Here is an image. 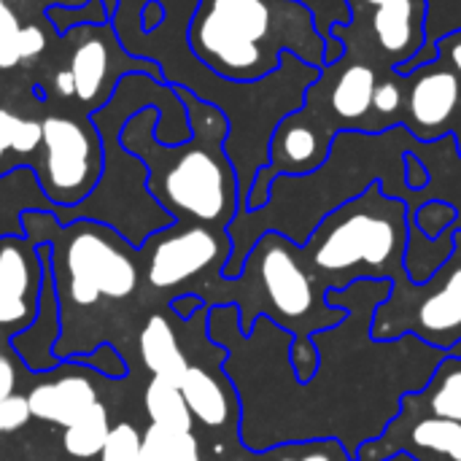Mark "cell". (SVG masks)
Returning a JSON list of instances; mask_svg holds the SVG:
<instances>
[{"label": "cell", "mask_w": 461, "mask_h": 461, "mask_svg": "<svg viewBox=\"0 0 461 461\" xmlns=\"http://www.w3.org/2000/svg\"><path fill=\"white\" fill-rule=\"evenodd\" d=\"M429 411L438 419L461 421V365H448L438 375L429 392Z\"/></svg>", "instance_id": "obj_21"}, {"label": "cell", "mask_w": 461, "mask_h": 461, "mask_svg": "<svg viewBox=\"0 0 461 461\" xmlns=\"http://www.w3.org/2000/svg\"><path fill=\"white\" fill-rule=\"evenodd\" d=\"M14 386H16V370L5 357H0V400L11 397Z\"/></svg>", "instance_id": "obj_31"}, {"label": "cell", "mask_w": 461, "mask_h": 461, "mask_svg": "<svg viewBox=\"0 0 461 461\" xmlns=\"http://www.w3.org/2000/svg\"><path fill=\"white\" fill-rule=\"evenodd\" d=\"M68 297L76 305H95L97 300H124L138 286V265L122 249L116 235L100 224L78 221L65 243Z\"/></svg>", "instance_id": "obj_5"}, {"label": "cell", "mask_w": 461, "mask_h": 461, "mask_svg": "<svg viewBox=\"0 0 461 461\" xmlns=\"http://www.w3.org/2000/svg\"><path fill=\"white\" fill-rule=\"evenodd\" d=\"M402 103H405V92H402L400 84H394V81H378L375 95H373V113L378 116L375 130L386 127L389 119H392L394 113L402 111ZM381 132H384V130H381Z\"/></svg>", "instance_id": "obj_26"}, {"label": "cell", "mask_w": 461, "mask_h": 461, "mask_svg": "<svg viewBox=\"0 0 461 461\" xmlns=\"http://www.w3.org/2000/svg\"><path fill=\"white\" fill-rule=\"evenodd\" d=\"M176 92L186 105L192 127L189 140L162 146L154 138L159 108L146 105L124 122L119 143L143 162L149 194L162 211L173 219L227 227L243 205L238 170L224 149L230 138V119L219 105L197 97L194 92L184 86H176Z\"/></svg>", "instance_id": "obj_1"}, {"label": "cell", "mask_w": 461, "mask_h": 461, "mask_svg": "<svg viewBox=\"0 0 461 461\" xmlns=\"http://www.w3.org/2000/svg\"><path fill=\"white\" fill-rule=\"evenodd\" d=\"M16 49H19V62L35 59V57L46 49V35H43V30L35 27V24H24V27L19 30Z\"/></svg>", "instance_id": "obj_29"}, {"label": "cell", "mask_w": 461, "mask_h": 461, "mask_svg": "<svg viewBox=\"0 0 461 461\" xmlns=\"http://www.w3.org/2000/svg\"><path fill=\"white\" fill-rule=\"evenodd\" d=\"M11 122H14V113L0 108V159L11 151Z\"/></svg>", "instance_id": "obj_33"}, {"label": "cell", "mask_w": 461, "mask_h": 461, "mask_svg": "<svg viewBox=\"0 0 461 461\" xmlns=\"http://www.w3.org/2000/svg\"><path fill=\"white\" fill-rule=\"evenodd\" d=\"M181 394L192 416L205 427H224L230 419V400L219 381L203 367H189L181 378Z\"/></svg>", "instance_id": "obj_16"}, {"label": "cell", "mask_w": 461, "mask_h": 461, "mask_svg": "<svg viewBox=\"0 0 461 461\" xmlns=\"http://www.w3.org/2000/svg\"><path fill=\"white\" fill-rule=\"evenodd\" d=\"M408 235L405 200L389 197L375 181L359 197L330 211L300 254L316 273L330 278L381 276L405 262Z\"/></svg>", "instance_id": "obj_3"}, {"label": "cell", "mask_w": 461, "mask_h": 461, "mask_svg": "<svg viewBox=\"0 0 461 461\" xmlns=\"http://www.w3.org/2000/svg\"><path fill=\"white\" fill-rule=\"evenodd\" d=\"M413 446L448 461H461V421L451 419H424L413 427Z\"/></svg>", "instance_id": "obj_20"}, {"label": "cell", "mask_w": 461, "mask_h": 461, "mask_svg": "<svg viewBox=\"0 0 461 461\" xmlns=\"http://www.w3.org/2000/svg\"><path fill=\"white\" fill-rule=\"evenodd\" d=\"M30 416H32V411H30L27 397L11 394V397L0 400V435H3V432H16V429H22V427L30 421Z\"/></svg>", "instance_id": "obj_28"}, {"label": "cell", "mask_w": 461, "mask_h": 461, "mask_svg": "<svg viewBox=\"0 0 461 461\" xmlns=\"http://www.w3.org/2000/svg\"><path fill=\"white\" fill-rule=\"evenodd\" d=\"M140 461H200V443L192 432L151 424L143 432Z\"/></svg>", "instance_id": "obj_19"}, {"label": "cell", "mask_w": 461, "mask_h": 461, "mask_svg": "<svg viewBox=\"0 0 461 461\" xmlns=\"http://www.w3.org/2000/svg\"><path fill=\"white\" fill-rule=\"evenodd\" d=\"M143 435L132 424H116L108 432V440L100 451V461H140Z\"/></svg>", "instance_id": "obj_23"}, {"label": "cell", "mask_w": 461, "mask_h": 461, "mask_svg": "<svg viewBox=\"0 0 461 461\" xmlns=\"http://www.w3.org/2000/svg\"><path fill=\"white\" fill-rule=\"evenodd\" d=\"M30 411L35 419L70 427L81 413H86L97 402V392L84 375H65L51 384H41L27 394Z\"/></svg>", "instance_id": "obj_11"}, {"label": "cell", "mask_w": 461, "mask_h": 461, "mask_svg": "<svg viewBox=\"0 0 461 461\" xmlns=\"http://www.w3.org/2000/svg\"><path fill=\"white\" fill-rule=\"evenodd\" d=\"M348 3H351V5H354V3H359V5H370V8H375V5H378V3H384V0H348Z\"/></svg>", "instance_id": "obj_36"}, {"label": "cell", "mask_w": 461, "mask_h": 461, "mask_svg": "<svg viewBox=\"0 0 461 461\" xmlns=\"http://www.w3.org/2000/svg\"><path fill=\"white\" fill-rule=\"evenodd\" d=\"M461 103V81L454 68L438 62L424 65L408 92V132L421 143L446 138Z\"/></svg>", "instance_id": "obj_8"}, {"label": "cell", "mask_w": 461, "mask_h": 461, "mask_svg": "<svg viewBox=\"0 0 461 461\" xmlns=\"http://www.w3.org/2000/svg\"><path fill=\"white\" fill-rule=\"evenodd\" d=\"M405 184H408L411 192H421V189H427V184H429V167H427L424 159H421L419 154H413V151L405 157Z\"/></svg>", "instance_id": "obj_30"}, {"label": "cell", "mask_w": 461, "mask_h": 461, "mask_svg": "<svg viewBox=\"0 0 461 461\" xmlns=\"http://www.w3.org/2000/svg\"><path fill=\"white\" fill-rule=\"evenodd\" d=\"M43 157L35 173L49 203L73 208L84 203L103 178V149L95 124H84L70 116H46Z\"/></svg>", "instance_id": "obj_4"}, {"label": "cell", "mask_w": 461, "mask_h": 461, "mask_svg": "<svg viewBox=\"0 0 461 461\" xmlns=\"http://www.w3.org/2000/svg\"><path fill=\"white\" fill-rule=\"evenodd\" d=\"M446 49V57L451 59V68L456 70L461 76V32L459 35H448V38H443V43H438V49Z\"/></svg>", "instance_id": "obj_32"}, {"label": "cell", "mask_w": 461, "mask_h": 461, "mask_svg": "<svg viewBox=\"0 0 461 461\" xmlns=\"http://www.w3.org/2000/svg\"><path fill=\"white\" fill-rule=\"evenodd\" d=\"M251 267L259 276V286L276 311L286 321H303L316 308V284L303 265L300 249L284 235L267 232L251 251Z\"/></svg>", "instance_id": "obj_6"}, {"label": "cell", "mask_w": 461, "mask_h": 461, "mask_svg": "<svg viewBox=\"0 0 461 461\" xmlns=\"http://www.w3.org/2000/svg\"><path fill=\"white\" fill-rule=\"evenodd\" d=\"M19 19L11 11V5L5 0H0V70H11L14 65H19Z\"/></svg>", "instance_id": "obj_25"}, {"label": "cell", "mask_w": 461, "mask_h": 461, "mask_svg": "<svg viewBox=\"0 0 461 461\" xmlns=\"http://www.w3.org/2000/svg\"><path fill=\"white\" fill-rule=\"evenodd\" d=\"M278 461H332L327 454H321V451H311V454H305V456H300V459H278Z\"/></svg>", "instance_id": "obj_35"}, {"label": "cell", "mask_w": 461, "mask_h": 461, "mask_svg": "<svg viewBox=\"0 0 461 461\" xmlns=\"http://www.w3.org/2000/svg\"><path fill=\"white\" fill-rule=\"evenodd\" d=\"M419 327L421 332L440 343L451 346L461 338V284L454 278L446 281V286L435 294H429L419 308Z\"/></svg>", "instance_id": "obj_15"}, {"label": "cell", "mask_w": 461, "mask_h": 461, "mask_svg": "<svg viewBox=\"0 0 461 461\" xmlns=\"http://www.w3.org/2000/svg\"><path fill=\"white\" fill-rule=\"evenodd\" d=\"M378 86V73L375 68L365 65V62H354L346 65L327 95V105L332 111L335 119H340L348 130H365L367 116L373 113V95Z\"/></svg>", "instance_id": "obj_12"}, {"label": "cell", "mask_w": 461, "mask_h": 461, "mask_svg": "<svg viewBox=\"0 0 461 461\" xmlns=\"http://www.w3.org/2000/svg\"><path fill=\"white\" fill-rule=\"evenodd\" d=\"M38 289L35 254L16 238L0 240V327L32 316Z\"/></svg>", "instance_id": "obj_10"}, {"label": "cell", "mask_w": 461, "mask_h": 461, "mask_svg": "<svg viewBox=\"0 0 461 461\" xmlns=\"http://www.w3.org/2000/svg\"><path fill=\"white\" fill-rule=\"evenodd\" d=\"M108 432H111L108 411L100 402H95L70 427H65L62 446L76 459H92V456H100V451L108 440Z\"/></svg>", "instance_id": "obj_18"}, {"label": "cell", "mask_w": 461, "mask_h": 461, "mask_svg": "<svg viewBox=\"0 0 461 461\" xmlns=\"http://www.w3.org/2000/svg\"><path fill=\"white\" fill-rule=\"evenodd\" d=\"M230 254V240L208 224H189L162 235L149 257V284L154 289H173Z\"/></svg>", "instance_id": "obj_7"}, {"label": "cell", "mask_w": 461, "mask_h": 461, "mask_svg": "<svg viewBox=\"0 0 461 461\" xmlns=\"http://www.w3.org/2000/svg\"><path fill=\"white\" fill-rule=\"evenodd\" d=\"M92 27H97V24H89L86 38L81 43H76V49L70 54V68H68L76 81V97L86 105L100 100L103 89H105V95L113 92V86H108L111 68H113V43L105 35L92 32Z\"/></svg>", "instance_id": "obj_13"}, {"label": "cell", "mask_w": 461, "mask_h": 461, "mask_svg": "<svg viewBox=\"0 0 461 461\" xmlns=\"http://www.w3.org/2000/svg\"><path fill=\"white\" fill-rule=\"evenodd\" d=\"M143 405L146 413L151 419V424L159 427H170V429H181V432H192V411L181 394V386L167 381V378H151V384L146 386L143 394Z\"/></svg>", "instance_id": "obj_17"}, {"label": "cell", "mask_w": 461, "mask_h": 461, "mask_svg": "<svg viewBox=\"0 0 461 461\" xmlns=\"http://www.w3.org/2000/svg\"><path fill=\"white\" fill-rule=\"evenodd\" d=\"M46 19L54 24L57 32H70L84 24H108V11L103 0H86L78 5H49Z\"/></svg>", "instance_id": "obj_22"}, {"label": "cell", "mask_w": 461, "mask_h": 461, "mask_svg": "<svg viewBox=\"0 0 461 461\" xmlns=\"http://www.w3.org/2000/svg\"><path fill=\"white\" fill-rule=\"evenodd\" d=\"M456 143H459V157H461V122H459V127H456Z\"/></svg>", "instance_id": "obj_37"}, {"label": "cell", "mask_w": 461, "mask_h": 461, "mask_svg": "<svg viewBox=\"0 0 461 461\" xmlns=\"http://www.w3.org/2000/svg\"><path fill=\"white\" fill-rule=\"evenodd\" d=\"M370 22L378 49L392 59V70L427 43L424 0H384L373 8Z\"/></svg>", "instance_id": "obj_9"}, {"label": "cell", "mask_w": 461, "mask_h": 461, "mask_svg": "<svg viewBox=\"0 0 461 461\" xmlns=\"http://www.w3.org/2000/svg\"><path fill=\"white\" fill-rule=\"evenodd\" d=\"M456 216H459V211L451 203H446V200H429L413 216V227L424 238L435 240V238H440V232H446L456 221Z\"/></svg>", "instance_id": "obj_24"}, {"label": "cell", "mask_w": 461, "mask_h": 461, "mask_svg": "<svg viewBox=\"0 0 461 461\" xmlns=\"http://www.w3.org/2000/svg\"><path fill=\"white\" fill-rule=\"evenodd\" d=\"M140 359L157 378H167L173 384H181L184 373L189 370V362L178 346V338L165 316H151L140 332Z\"/></svg>", "instance_id": "obj_14"}, {"label": "cell", "mask_w": 461, "mask_h": 461, "mask_svg": "<svg viewBox=\"0 0 461 461\" xmlns=\"http://www.w3.org/2000/svg\"><path fill=\"white\" fill-rule=\"evenodd\" d=\"M186 32L194 59L232 84L267 78L286 51L327 68V35L297 0H197Z\"/></svg>", "instance_id": "obj_2"}, {"label": "cell", "mask_w": 461, "mask_h": 461, "mask_svg": "<svg viewBox=\"0 0 461 461\" xmlns=\"http://www.w3.org/2000/svg\"><path fill=\"white\" fill-rule=\"evenodd\" d=\"M43 140V127L35 119H24L14 113L11 122V151L16 154H32Z\"/></svg>", "instance_id": "obj_27"}, {"label": "cell", "mask_w": 461, "mask_h": 461, "mask_svg": "<svg viewBox=\"0 0 461 461\" xmlns=\"http://www.w3.org/2000/svg\"><path fill=\"white\" fill-rule=\"evenodd\" d=\"M54 89H57L59 97H73L76 95V81H73V73L68 68L54 76Z\"/></svg>", "instance_id": "obj_34"}]
</instances>
